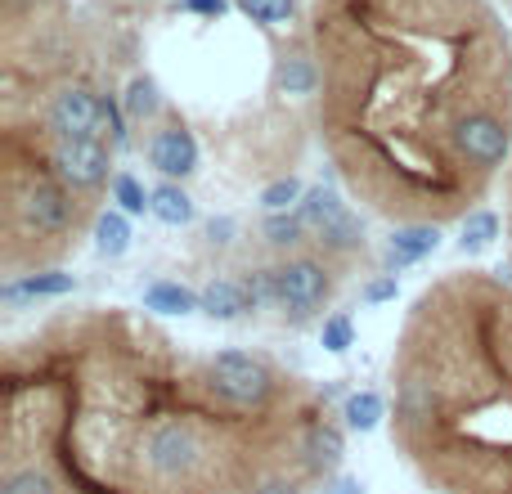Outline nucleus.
<instances>
[{"mask_svg":"<svg viewBox=\"0 0 512 494\" xmlns=\"http://www.w3.org/2000/svg\"><path fill=\"white\" fill-rule=\"evenodd\" d=\"M180 9L203 14V18H221V14H230V0H180Z\"/></svg>","mask_w":512,"mask_h":494,"instance_id":"nucleus-31","label":"nucleus"},{"mask_svg":"<svg viewBox=\"0 0 512 494\" xmlns=\"http://www.w3.org/2000/svg\"><path fill=\"white\" fill-rule=\"evenodd\" d=\"M499 239V216L495 212H472L468 221H463V239H459V247L468 256H477V252H486L490 243Z\"/></svg>","mask_w":512,"mask_h":494,"instance_id":"nucleus-21","label":"nucleus"},{"mask_svg":"<svg viewBox=\"0 0 512 494\" xmlns=\"http://www.w3.org/2000/svg\"><path fill=\"white\" fill-rule=\"evenodd\" d=\"M54 176L68 189H99L108 180V144L104 140H59L50 153Z\"/></svg>","mask_w":512,"mask_h":494,"instance_id":"nucleus-3","label":"nucleus"},{"mask_svg":"<svg viewBox=\"0 0 512 494\" xmlns=\"http://www.w3.org/2000/svg\"><path fill=\"white\" fill-rule=\"evenodd\" d=\"M297 216H301V221H306V230L324 234L328 225H333V221H342V216H346V203L333 194V189L315 185V189H306V198H301Z\"/></svg>","mask_w":512,"mask_h":494,"instance_id":"nucleus-13","label":"nucleus"},{"mask_svg":"<svg viewBox=\"0 0 512 494\" xmlns=\"http://www.w3.org/2000/svg\"><path fill=\"white\" fill-rule=\"evenodd\" d=\"M198 301H203V315L221 319V324H230V319H243L248 310H256L248 283H234V279H212L203 292H198Z\"/></svg>","mask_w":512,"mask_h":494,"instance_id":"nucleus-9","label":"nucleus"},{"mask_svg":"<svg viewBox=\"0 0 512 494\" xmlns=\"http://www.w3.org/2000/svg\"><path fill=\"white\" fill-rule=\"evenodd\" d=\"M113 203H117V212H126V216H144V212H153V189H144L131 171H117L113 176Z\"/></svg>","mask_w":512,"mask_h":494,"instance_id":"nucleus-20","label":"nucleus"},{"mask_svg":"<svg viewBox=\"0 0 512 494\" xmlns=\"http://www.w3.org/2000/svg\"><path fill=\"white\" fill-rule=\"evenodd\" d=\"M135 5H144V0H135Z\"/></svg>","mask_w":512,"mask_h":494,"instance_id":"nucleus-35","label":"nucleus"},{"mask_svg":"<svg viewBox=\"0 0 512 494\" xmlns=\"http://www.w3.org/2000/svg\"><path fill=\"white\" fill-rule=\"evenodd\" d=\"M72 288H77L72 274L50 270V274H27V279H18V283H5L0 297H5L9 306H18V301H27V297H63V292H72Z\"/></svg>","mask_w":512,"mask_h":494,"instance_id":"nucleus-12","label":"nucleus"},{"mask_svg":"<svg viewBox=\"0 0 512 494\" xmlns=\"http://www.w3.org/2000/svg\"><path fill=\"white\" fill-rule=\"evenodd\" d=\"M230 234H234L230 216H212V221H207V239L212 243H230Z\"/></svg>","mask_w":512,"mask_h":494,"instance_id":"nucleus-32","label":"nucleus"},{"mask_svg":"<svg viewBox=\"0 0 512 494\" xmlns=\"http://www.w3.org/2000/svg\"><path fill=\"white\" fill-rule=\"evenodd\" d=\"M319 243H324L328 252H355V247H364V225H360V216L346 212L342 221H333L324 234H319Z\"/></svg>","mask_w":512,"mask_h":494,"instance_id":"nucleus-22","label":"nucleus"},{"mask_svg":"<svg viewBox=\"0 0 512 494\" xmlns=\"http://www.w3.org/2000/svg\"><path fill=\"white\" fill-rule=\"evenodd\" d=\"M243 283L252 292V306H279V270H252Z\"/></svg>","mask_w":512,"mask_h":494,"instance_id":"nucleus-29","label":"nucleus"},{"mask_svg":"<svg viewBox=\"0 0 512 494\" xmlns=\"http://www.w3.org/2000/svg\"><path fill=\"white\" fill-rule=\"evenodd\" d=\"M265 494H297L292 486H274V490H265Z\"/></svg>","mask_w":512,"mask_h":494,"instance_id":"nucleus-34","label":"nucleus"},{"mask_svg":"<svg viewBox=\"0 0 512 494\" xmlns=\"http://www.w3.org/2000/svg\"><path fill=\"white\" fill-rule=\"evenodd\" d=\"M153 216H158L162 225H189L198 216V207L176 180H162V185L153 189Z\"/></svg>","mask_w":512,"mask_h":494,"instance_id":"nucleus-14","label":"nucleus"},{"mask_svg":"<svg viewBox=\"0 0 512 494\" xmlns=\"http://www.w3.org/2000/svg\"><path fill=\"white\" fill-rule=\"evenodd\" d=\"M319 90V68L306 54H283L279 63V95H315Z\"/></svg>","mask_w":512,"mask_h":494,"instance_id":"nucleus-15","label":"nucleus"},{"mask_svg":"<svg viewBox=\"0 0 512 494\" xmlns=\"http://www.w3.org/2000/svg\"><path fill=\"white\" fill-rule=\"evenodd\" d=\"M436 247H441V230L436 225H400L387 243V261L400 270V265H414L423 256H432Z\"/></svg>","mask_w":512,"mask_h":494,"instance_id":"nucleus-10","label":"nucleus"},{"mask_svg":"<svg viewBox=\"0 0 512 494\" xmlns=\"http://www.w3.org/2000/svg\"><path fill=\"white\" fill-rule=\"evenodd\" d=\"M382 414H387V405H382L378 391H355V396H346V405H342V418L351 432H373V427L382 423Z\"/></svg>","mask_w":512,"mask_h":494,"instance_id":"nucleus-17","label":"nucleus"},{"mask_svg":"<svg viewBox=\"0 0 512 494\" xmlns=\"http://www.w3.org/2000/svg\"><path fill=\"white\" fill-rule=\"evenodd\" d=\"M144 306L158 310V315H194V310H203V301H198V292L185 288V283L158 279L144 288Z\"/></svg>","mask_w":512,"mask_h":494,"instance_id":"nucleus-11","label":"nucleus"},{"mask_svg":"<svg viewBox=\"0 0 512 494\" xmlns=\"http://www.w3.org/2000/svg\"><path fill=\"white\" fill-rule=\"evenodd\" d=\"M239 5H243V14H248L252 23H261V27H279V23H288V18H292L297 0H239Z\"/></svg>","mask_w":512,"mask_h":494,"instance_id":"nucleus-25","label":"nucleus"},{"mask_svg":"<svg viewBox=\"0 0 512 494\" xmlns=\"http://www.w3.org/2000/svg\"><path fill=\"white\" fill-rule=\"evenodd\" d=\"M306 454H310L315 468H333V463H342V454H346L342 432H337L333 423H315L310 436H306Z\"/></svg>","mask_w":512,"mask_h":494,"instance_id":"nucleus-18","label":"nucleus"},{"mask_svg":"<svg viewBox=\"0 0 512 494\" xmlns=\"http://www.w3.org/2000/svg\"><path fill=\"white\" fill-rule=\"evenodd\" d=\"M95 247L104 256H122L126 247H131V221H126V212H117V207L99 212V221H95Z\"/></svg>","mask_w":512,"mask_h":494,"instance_id":"nucleus-16","label":"nucleus"},{"mask_svg":"<svg viewBox=\"0 0 512 494\" xmlns=\"http://www.w3.org/2000/svg\"><path fill=\"white\" fill-rule=\"evenodd\" d=\"M198 454H203V441H198V432L189 423H162L158 432L144 441V459H149V468L158 472V477H180V472H189L198 463Z\"/></svg>","mask_w":512,"mask_h":494,"instance_id":"nucleus-5","label":"nucleus"},{"mask_svg":"<svg viewBox=\"0 0 512 494\" xmlns=\"http://www.w3.org/2000/svg\"><path fill=\"white\" fill-rule=\"evenodd\" d=\"M212 387L234 405H265L274 391V373L243 351H221L212 360Z\"/></svg>","mask_w":512,"mask_h":494,"instance_id":"nucleus-2","label":"nucleus"},{"mask_svg":"<svg viewBox=\"0 0 512 494\" xmlns=\"http://www.w3.org/2000/svg\"><path fill=\"white\" fill-rule=\"evenodd\" d=\"M149 162L153 171H162L167 180H185L198 171V140L185 131V126H162L149 140Z\"/></svg>","mask_w":512,"mask_h":494,"instance_id":"nucleus-8","label":"nucleus"},{"mask_svg":"<svg viewBox=\"0 0 512 494\" xmlns=\"http://www.w3.org/2000/svg\"><path fill=\"white\" fill-rule=\"evenodd\" d=\"M0 494H54V481L36 468H23V472H9Z\"/></svg>","mask_w":512,"mask_h":494,"instance_id":"nucleus-28","label":"nucleus"},{"mask_svg":"<svg viewBox=\"0 0 512 494\" xmlns=\"http://www.w3.org/2000/svg\"><path fill=\"white\" fill-rule=\"evenodd\" d=\"M122 108H126V117H135V122L158 117V108H162L158 81L153 77H131V86H126V95H122Z\"/></svg>","mask_w":512,"mask_h":494,"instance_id":"nucleus-19","label":"nucleus"},{"mask_svg":"<svg viewBox=\"0 0 512 494\" xmlns=\"http://www.w3.org/2000/svg\"><path fill=\"white\" fill-rule=\"evenodd\" d=\"M301 198H306V189H301L297 176H283V180H274V185L261 189V207L270 216L274 212H288V207H301Z\"/></svg>","mask_w":512,"mask_h":494,"instance_id":"nucleus-23","label":"nucleus"},{"mask_svg":"<svg viewBox=\"0 0 512 494\" xmlns=\"http://www.w3.org/2000/svg\"><path fill=\"white\" fill-rule=\"evenodd\" d=\"M324 494H364V486H360L355 477H333V481L324 486Z\"/></svg>","mask_w":512,"mask_h":494,"instance_id":"nucleus-33","label":"nucleus"},{"mask_svg":"<svg viewBox=\"0 0 512 494\" xmlns=\"http://www.w3.org/2000/svg\"><path fill=\"white\" fill-rule=\"evenodd\" d=\"M54 140H99V95L90 86H68L50 104Z\"/></svg>","mask_w":512,"mask_h":494,"instance_id":"nucleus-6","label":"nucleus"},{"mask_svg":"<svg viewBox=\"0 0 512 494\" xmlns=\"http://www.w3.org/2000/svg\"><path fill=\"white\" fill-rule=\"evenodd\" d=\"M319 342H324V351L333 355H346L355 346V324L346 315H328L324 328H319Z\"/></svg>","mask_w":512,"mask_h":494,"instance_id":"nucleus-27","label":"nucleus"},{"mask_svg":"<svg viewBox=\"0 0 512 494\" xmlns=\"http://www.w3.org/2000/svg\"><path fill=\"white\" fill-rule=\"evenodd\" d=\"M328 292H333V279H328V270L315 256H297V261L279 265V306L292 310V315L319 310Z\"/></svg>","mask_w":512,"mask_h":494,"instance_id":"nucleus-4","label":"nucleus"},{"mask_svg":"<svg viewBox=\"0 0 512 494\" xmlns=\"http://www.w3.org/2000/svg\"><path fill=\"white\" fill-rule=\"evenodd\" d=\"M104 135H108V144H113V149H126V144H131L126 122H122V108H117L108 95H99V140H104Z\"/></svg>","mask_w":512,"mask_h":494,"instance_id":"nucleus-26","label":"nucleus"},{"mask_svg":"<svg viewBox=\"0 0 512 494\" xmlns=\"http://www.w3.org/2000/svg\"><path fill=\"white\" fill-rule=\"evenodd\" d=\"M301 234H306V221H301L297 212H274V216H265V243H274V247H297Z\"/></svg>","mask_w":512,"mask_h":494,"instance_id":"nucleus-24","label":"nucleus"},{"mask_svg":"<svg viewBox=\"0 0 512 494\" xmlns=\"http://www.w3.org/2000/svg\"><path fill=\"white\" fill-rule=\"evenodd\" d=\"M400 292V283H396V274H382V279H373V283H364V301L369 306H382V301H391Z\"/></svg>","mask_w":512,"mask_h":494,"instance_id":"nucleus-30","label":"nucleus"},{"mask_svg":"<svg viewBox=\"0 0 512 494\" xmlns=\"http://www.w3.org/2000/svg\"><path fill=\"white\" fill-rule=\"evenodd\" d=\"M18 212H23V221L32 225L36 234H63L72 225V194L63 185H54V180H36L32 189L23 194V203H18Z\"/></svg>","mask_w":512,"mask_h":494,"instance_id":"nucleus-7","label":"nucleus"},{"mask_svg":"<svg viewBox=\"0 0 512 494\" xmlns=\"http://www.w3.org/2000/svg\"><path fill=\"white\" fill-rule=\"evenodd\" d=\"M508 149H512V131L499 113L468 117V122L459 126V135H454V162L481 171V176H490L495 167H504Z\"/></svg>","mask_w":512,"mask_h":494,"instance_id":"nucleus-1","label":"nucleus"}]
</instances>
